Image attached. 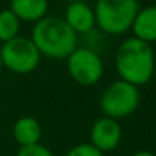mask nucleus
Returning a JSON list of instances; mask_svg holds the SVG:
<instances>
[{
  "label": "nucleus",
  "instance_id": "nucleus-13",
  "mask_svg": "<svg viewBox=\"0 0 156 156\" xmlns=\"http://www.w3.org/2000/svg\"><path fill=\"white\" fill-rule=\"evenodd\" d=\"M65 156H103L100 150H97L91 143H82L74 147H71Z\"/></svg>",
  "mask_w": 156,
  "mask_h": 156
},
{
  "label": "nucleus",
  "instance_id": "nucleus-5",
  "mask_svg": "<svg viewBox=\"0 0 156 156\" xmlns=\"http://www.w3.org/2000/svg\"><path fill=\"white\" fill-rule=\"evenodd\" d=\"M0 56L2 65L15 74L32 73L41 61V53L34 41L21 35L3 43L0 47Z\"/></svg>",
  "mask_w": 156,
  "mask_h": 156
},
{
  "label": "nucleus",
  "instance_id": "nucleus-8",
  "mask_svg": "<svg viewBox=\"0 0 156 156\" xmlns=\"http://www.w3.org/2000/svg\"><path fill=\"white\" fill-rule=\"evenodd\" d=\"M62 18L67 21V24L77 35L79 34H88L96 26L94 9L87 2H80V0L71 2L67 6L65 14H64Z\"/></svg>",
  "mask_w": 156,
  "mask_h": 156
},
{
  "label": "nucleus",
  "instance_id": "nucleus-15",
  "mask_svg": "<svg viewBox=\"0 0 156 156\" xmlns=\"http://www.w3.org/2000/svg\"><path fill=\"white\" fill-rule=\"evenodd\" d=\"M132 156H156V155L152 153V152H149V150H138V152H135Z\"/></svg>",
  "mask_w": 156,
  "mask_h": 156
},
{
  "label": "nucleus",
  "instance_id": "nucleus-9",
  "mask_svg": "<svg viewBox=\"0 0 156 156\" xmlns=\"http://www.w3.org/2000/svg\"><path fill=\"white\" fill-rule=\"evenodd\" d=\"M133 37L152 44L156 41V5L146 6L138 9L132 26H130Z\"/></svg>",
  "mask_w": 156,
  "mask_h": 156
},
{
  "label": "nucleus",
  "instance_id": "nucleus-7",
  "mask_svg": "<svg viewBox=\"0 0 156 156\" xmlns=\"http://www.w3.org/2000/svg\"><path fill=\"white\" fill-rule=\"evenodd\" d=\"M121 135L123 132L120 123L114 118L103 115L93 123L90 132V143L105 155L106 152H112L118 147Z\"/></svg>",
  "mask_w": 156,
  "mask_h": 156
},
{
  "label": "nucleus",
  "instance_id": "nucleus-4",
  "mask_svg": "<svg viewBox=\"0 0 156 156\" xmlns=\"http://www.w3.org/2000/svg\"><path fill=\"white\" fill-rule=\"evenodd\" d=\"M141 102L140 88L126 82V80H114L103 90L100 96V111L105 117L121 120L132 115Z\"/></svg>",
  "mask_w": 156,
  "mask_h": 156
},
{
  "label": "nucleus",
  "instance_id": "nucleus-16",
  "mask_svg": "<svg viewBox=\"0 0 156 156\" xmlns=\"http://www.w3.org/2000/svg\"><path fill=\"white\" fill-rule=\"evenodd\" d=\"M2 67H3V65H2V56H0V68H2Z\"/></svg>",
  "mask_w": 156,
  "mask_h": 156
},
{
  "label": "nucleus",
  "instance_id": "nucleus-12",
  "mask_svg": "<svg viewBox=\"0 0 156 156\" xmlns=\"http://www.w3.org/2000/svg\"><path fill=\"white\" fill-rule=\"evenodd\" d=\"M20 23L21 21L15 17V14L9 8L0 11V41L6 43V41L18 37Z\"/></svg>",
  "mask_w": 156,
  "mask_h": 156
},
{
  "label": "nucleus",
  "instance_id": "nucleus-10",
  "mask_svg": "<svg viewBox=\"0 0 156 156\" xmlns=\"http://www.w3.org/2000/svg\"><path fill=\"white\" fill-rule=\"evenodd\" d=\"M12 135L20 147L38 144L41 141L43 127L40 121L34 117H20L12 127Z\"/></svg>",
  "mask_w": 156,
  "mask_h": 156
},
{
  "label": "nucleus",
  "instance_id": "nucleus-11",
  "mask_svg": "<svg viewBox=\"0 0 156 156\" xmlns=\"http://www.w3.org/2000/svg\"><path fill=\"white\" fill-rule=\"evenodd\" d=\"M9 9L20 21L37 23L47 15L49 0H11Z\"/></svg>",
  "mask_w": 156,
  "mask_h": 156
},
{
  "label": "nucleus",
  "instance_id": "nucleus-1",
  "mask_svg": "<svg viewBox=\"0 0 156 156\" xmlns=\"http://www.w3.org/2000/svg\"><path fill=\"white\" fill-rule=\"evenodd\" d=\"M115 68L121 80L138 88L149 83L155 73V53L152 44L135 37L124 40L115 53Z\"/></svg>",
  "mask_w": 156,
  "mask_h": 156
},
{
  "label": "nucleus",
  "instance_id": "nucleus-2",
  "mask_svg": "<svg viewBox=\"0 0 156 156\" xmlns=\"http://www.w3.org/2000/svg\"><path fill=\"white\" fill-rule=\"evenodd\" d=\"M30 40L41 56L53 59H67L77 47V34L67 24L62 17L46 15L32 27Z\"/></svg>",
  "mask_w": 156,
  "mask_h": 156
},
{
  "label": "nucleus",
  "instance_id": "nucleus-14",
  "mask_svg": "<svg viewBox=\"0 0 156 156\" xmlns=\"http://www.w3.org/2000/svg\"><path fill=\"white\" fill-rule=\"evenodd\" d=\"M17 156H53V153L41 143L38 144H32V146H24L20 147Z\"/></svg>",
  "mask_w": 156,
  "mask_h": 156
},
{
  "label": "nucleus",
  "instance_id": "nucleus-3",
  "mask_svg": "<svg viewBox=\"0 0 156 156\" xmlns=\"http://www.w3.org/2000/svg\"><path fill=\"white\" fill-rule=\"evenodd\" d=\"M96 24L109 35L127 32L140 9L138 0H96Z\"/></svg>",
  "mask_w": 156,
  "mask_h": 156
},
{
  "label": "nucleus",
  "instance_id": "nucleus-6",
  "mask_svg": "<svg viewBox=\"0 0 156 156\" xmlns=\"http://www.w3.org/2000/svg\"><path fill=\"white\" fill-rule=\"evenodd\" d=\"M67 70L80 87H93L103 76V61L93 49L76 47L67 56Z\"/></svg>",
  "mask_w": 156,
  "mask_h": 156
}]
</instances>
